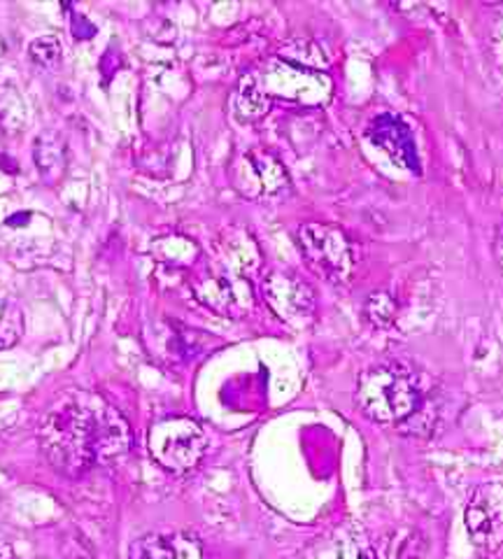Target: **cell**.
<instances>
[{
    "label": "cell",
    "instance_id": "9a60e30c",
    "mask_svg": "<svg viewBox=\"0 0 503 559\" xmlns=\"http://www.w3.org/2000/svg\"><path fill=\"white\" fill-rule=\"evenodd\" d=\"M396 301L392 299V294L378 289V292H371L367 296V304H363V318H367V322L375 329H387L394 324L396 320Z\"/></svg>",
    "mask_w": 503,
    "mask_h": 559
},
{
    "label": "cell",
    "instance_id": "277c9868",
    "mask_svg": "<svg viewBox=\"0 0 503 559\" xmlns=\"http://www.w3.org/2000/svg\"><path fill=\"white\" fill-rule=\"evenodd\" d=\"M154 462L170 474H187L203 460L207 439L196 419L187 415H168L156 419L147 436Z\"/></svg>",
    "mask_w": 503,
    "mask_h": 559
},
{
    "label": "cell",
    "instance_id": "4fadbf2b",
    "mask_svg": "<svg viewBox=\"0 0 503 559\" xmlns=\"http://www.w3.org/2000/svg\"><path fill=\"white\" fill-rule=\"evenodd\" d=\"M194 294L203 306L213 308L215 312L231 314L236 308L233 287H231V283H227V277H221V275H207V277L196 280Z\"/></svg>",
    "mask_w": 503,
    "mask_h": 559
},
{
    "label": "cell",
    "instance_id": "52a82bcc",
    "mask_svg": "<svg viewBox=\"0 0 503 559\" xmlns=\"http://www.w3.org/2000/svg\"><path fill=\"white\" fill-rule=\"evenodd\" d=\"M464 524L471 544L492 555L503 546V485L484 483L474 489L471 499L466 503Z\"/></svg>",
    "mask_w": 503,
    "mask_h": 559
},
{
    "label": "cell",
    "instance_id": "5b68a950",
    "mask_svg": "<svg viewBox=\"0 0 503 559\" xmlns=\"http://www.w3.org/2000/svg\"><path fill=\"white\" fill-rule=\"evenodd\" d=\"M231 185L245 199H277L291 189L289 173L285 164L268 150L240 152L231 164Z\"/></svg>",
    "mask_w": 503,
    "mask_h": 559
},
{
    "label": "cell",
    "instance_id": "7c38bea8",
    "mask_svg": "<svg viewBox=\"0 0 503 559\" xmlns=\"http://www.w3.org/2000/svg\"><path fill=\"white\" fill-rule=\"evenodd\" d=\"M33 159H36V166L43 173V178L57 180L59 175H63L68 166V147L61 133L57 131L40 133L36 138V143H33Z\"/></svg>",
    "mask_w": 503,
    "mask_h": 559
},
{
    "label": "cell",
    "instance_id": "e0dca14e",
    "mask_svg": "<svg viewBox=\"0 0 503 559\" xmlns=\"http://www.w3.org/2000/svg\"><path fill=\"white\" fill-rule=\"evenodd\" d=\"M28 57L43 68H57L61 63V40L57 35H43L28 45Z\"/></svg>",
    "mask_w": 503,
    "mask_h": 559
},
{
    "label": "cell",
    "instance_id": "9c48e42d",
    "mask_svg": "<svg viewBox=\"0 0 503 559\" xmlns=\"http://www.w3.org/2000/svg\"><path fill=\"white\" fill-rule=\"evenodd\" d=\"M303 559H378V552L359 527H338L318 538Z\"/></svg>",
    "mask_w": 503,
    "mask_h": 559
},
{
    "label": "cell",
    "instance_id": "7a4b0ae2",
    "mask_svg": "<svg viewBox=\"0 0 503 559\" xmlns=\"http://www.w3.org/2000/svg\"><path fill=\"white\" fill-rule=\"evenodd\" d=\"M357 406L383 425H402L422 406L424 394L418 378L404 364H378L357 382Z\"/></svg>",
    "mask_w": 503,
    "mask_h": 559
},
{
    "label": "cell",
    "instance_id": "8fae6325",
    "mask_svg": "<svg viewBox=\"0 0 503 559\" xmlns=\"http://www.w3.org/2000/svg\"><path fill=\"white\" fill-rule=\"evenodd\" d=\"M271 108V96L264 86V80L259 75H245L240 80L233 94V115L238 121H256L262 119Z\"/></svg>",
    "mask_w": 503,
    "mask_h": 559
},
{
    "label": "cell",
    "instance_id": "30bf717a",
    "mask_svg": "<svg viewBox=\"0 0 503 559\" xmlns=\"http://www.w3.org/2000/svg\"><path fill=\"white\" fill-rule=\"evenodd\" d=\"M133 559H205L201 540L189 532L149 534L133 546Z\"/></svg>",
    "mask_w": 503,
    "mask_h": 559
},
{
    "label": "cell",
    "instance_id": "ba28073f",
    "mask_svg": "<svg viewBox=\"0 0 503 559\" xmlns=\"http://www.w3.org/2000/svg\"><path fill=\"white\" fill-rule=\"evenodd\" d=\"M367 138L375 147L387 152L394 164L415 175L422 173V162L418 154V145H415V135L398 115H378L375 119H371Z\"/></svg>",
    "mask_w": 503,
    "mask_h": 559
},
{
    "label": "cell",
    "instance_id": "3957f363",
    "mask_svg": "<svg viewBox=\"0 0 503 559\" xmlns=\"http://www.w3.org/2000/svg\"><path fill=\"white\" fill-rule=\"evenodd\" d=\"M299 248L306 264L326 283L350 285L361 266V248L340 226L310 222L299 234Z\"/></svg>",
    "mask_w": 503,
    "mask_h": 559
},
{
    "label": "cell",
    "instance_id": "5bb4252c",
    "mask_svg": "<svg viewBox=\"0 0 503 559\" xmlns=\"http://www.w3.org/2000/svg\"><path fill=\"white\" fill-rule=\"evenodd\" d=\"M26 124V105L14 86H0V127L10 133L22 131Z\"/></svg>",
    "mask_w": 503,
    "mask_h": 559
},
{
    "label": "cell",
    "instance_id": "8992f818",
    "mask_svg": "<svg viewBox=\"0 0 503 559\" xmlns=\"http://www.w3.org/2000/svg\"><path fill=\"white\" fill-rule=\"evenodd\" d=\"M262 294L266 306L280 322L294 329H306L315 322V292L299 275L287 271H271L262 283Z\"/></svg>",
    "mask_w": 503,
    "mask_h": 559
},
{
    "label": "cell",
    "instance_id": "6da1fadb",
    "mask_svg": "<svg viewBox=\"0 0 503 559\" xmlns=\"http://www.w3.org/2000/svg\"><path fill=\"white\" fill-rule=\"evenodd\" d=\"M131 443L133 433L124 415L84 392H65L40 427L45 460L65 478H82L96 460L121 457Z\"/></svg>",
    "mask_w": 503,
    "mask_h": 559
},
{
    "label": "cell",
    "instance_id": "d6986e66",
    "mask_svg": "<svg viewBox=\"0 0 503 559\" xmlns=\"http://www.w3.org/2000/svg\"><path fill=\"white\" fill-rule=\"evenodd\" d=\"M28 222V215L24 213V215H14V217H10L5 224L8 226H22V224H26Z\"/></svg>",
    "mask_w": 503,
    "mask_h": 559
},
{
    "label": "cell",
    "instance_id": "ac0fdd59",
    "mask_svg": "<svg viewBox=\"0 0 503 559\" xmlns=\"http://www.w3.org/2000/svg\"><path fill=\"white\" fill-rule=\"evenodd\" d=\"M96 33V28L84 20V16H75V22H73V35L77 40H89L92 35Z\"/></svg>",
    "mask_w": 503,
    "mask_h": 559
},
{
    "label": "cell",
    "instance_id": "2e32d148",
    "mask_svg": "<svg viewBox=\"0 0 503 559\" xmlns=\"http://www.w3.org/2000/svg\"><path fill=\"white\" fill-rule=\"evenodd\" d=\"M24 336V312L20 306L8 304L0 312V349H8L20 343Z\"/></svg>",
    "mask_w": 503,
    "mask_h": 559
}]
</instances>
